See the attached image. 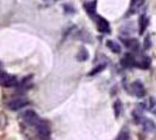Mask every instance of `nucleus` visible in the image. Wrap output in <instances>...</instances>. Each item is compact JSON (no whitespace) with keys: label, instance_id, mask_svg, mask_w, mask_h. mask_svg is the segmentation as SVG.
Wrapping results in <instances>:
<instances>
[{"label":"nucleus","instance_id":"obj_1","mask_svg":"<svg viewBox=\"0 0 156 140\" xmlns=\"http://www.w3.org/2000/svg\"><path fill=\"white\" fill-rule=\"evenodd\" d=\"M36 127V132H37V137L40 140H50V127L49 124L46 120H40L39 123L35 125Z\"/></svg>","mask_w":156,"mask_h":140},{"label":"nucleus","instance_id":"obj_2","mask_svg":"<svg viewBox=\"0 0 156 140\" xmlns=\"http://www.w3.org/2000/svg\"><path fill=\"white\" fill-rule=\"evenodd\" d=\"M16 84H18V81L14 76L5 71H0V85L5 88H13Z\"/></svg>","mask_w":156,"mask_h":140},{"label":"nucleus","instance_id":"obj_3","mask_svg":"<svg viewBox=\"0 0 156 140\" xmlns=\"http://www.w3.org/2000/svg\"><path fill=\"white\" fill-rule=\"evenodd\" d=\"M27 105H28V100L25 97H16V98H13L7 103L8 109H11L13 111H18V110L27 106Z\"/></svg>","mask_w":156,"mask_h":140},{"label":"nucleus","instance_id":"obj_4","mask_svg":"<svg viewBox=\"0 0 156 140\" xmlns=\"http://www.w3.org/2000/svg\"><path fill=\"white\" fill-rule=\"evenodd\" d=\"M22 119L25 120L26 124L32 125V126H35L40 120H41L39 117V114L36 113L35 111H33V110H27L26 112H23V114H22Z\"/></svg>","mask_w":156,"mask_h":140},{"label":"nucleus","instance_id":"obj_5","mask_svg":"<svg viewBox=\"0 0 156 140\" xmlns=\"http://www.w3.org/2000/svg\"><path fill=\"white\" fill-rule=\"evenodd\" d=\"M94 18H96V21H97L96 25H97L98 31L101 34H110L111 27L108 21L106 20V19H104V18H101V16H99V15H96Z\"/></svg>","mask_w":156,"mask_h":140},{"label":"nucleus","instance_id":"obj_6","mask_svg":"<svg viewBox=\"0 0 156 140\" xmlns=\"http://www.w3.org/2000/svg\"><path fill=\"white\" fill-rule=\"evenodd\" d=\"M130 87H132V92L134 93L136 97L142 98L146 96V89H144V85L142 84L141 81H134Z\"/></svg>","mask_w":156,"mask_h":140},{"label":"nucleus","instance_id":"obj_7","mask_svg":"<svg viewBox=\"0 0 156 140\" xmlns=\"http://www.w3.org/2000/svg\"><path fill=\"white\" fill-rule=\"evenodd\" d=\"M142 128L144 132L147 133H154L156 132V124L149 118H142Z\"/></svg>","mask_w":156,"mask_h":140},{"label":"nucleus","instance_id":"obj_8","mask_svg":"<svg viewBox=\"0 0 156 140\" xmlns=\"http://www.w3.org/2000/svg\"><path fill=\"white\" fill-rule=\"evenodd\" d=\"M135 67L141 69H147L150 67V59L146 55H141L140 57H135Z\"/></svg>","mask_w":156,"mask_h":140},{"label":"nucleus","instance_id":"obj_9","mask_svg":"<svg viewBox=\"0 0 156 140\" xmlns=\"http://www.w3.org/2000/svg\"><path fill=\"white\" fill-rule=\"evenodd\" d=\"M84 8H85V11H86V13L89 14V16L94 18V16L97 15V14H96V9H97V0H92V1H89V2H85Z\"/></svg>","mask_w":156,"mask_h":140},{"label":"nucleus","instance_id":"obj_10","mask_svg":"<svg viewBox=\"0 0 156 140\" xmlns=\"http://www.w3.org/2000/svg\"><path fill=\"white\" fill-rule=\"evenodd\" d=\"M134 64H135V56L129 53L125 54V56L121 59V66L126 68H129L133 67Z\"/></svg>","mask_w":156,"mask_h":140},{"label":"nucleus","instance_id":"obj_11","mask_svg":"<svg viewBox=\"0 0 156 140\" xmlns=\"http://www.w3.org/2000/svg\"><path fill=\"white\" fill-rule=\"evenodd\" d=\"M143 4H144V0H132V1H130L129 9H128V12H127V15L136 13L137 9L142 6Z\"/></svg>","mask_w":156,"mask_h":140},{"label":"nucleus","instance_id":"obj_12","mask_svg":"<svg viewBox=\"0 0 156 140\" xmlns=\"http://www.w3.org/2000/svg\"><path fill=\"white\" fill-rule=\"evenodd\" d=\"M148 23H149V18L146 14L141 15L140 19H139V33L141 34V35L146 31V28L148 27Z\"/></svg>","mask_w":156,"mask_h":140},{"label":"nucleus","instance_id":"obj_13","mask_svg":"<svg viewBox=\"0 0 156 140\" xmlns=\"http://www.w3.org/2000/svg\"><path fill=\"white\" fill-rule=\"evenodd\" d=\"M124 45L128 49L135 52V50L139 49V47H140V42H139L137 39H126V40H124Z\"/></svg>","mask_w":156,"mask_h":140},{"label":"nucleus","instance_id":"obj_14","mask_svg":"<svg viewBox=\"0 0 156 140\" xmlns=\"http://www.w3.org/2000/svg\"><path fill=\"white\" fill-rule=\"evenodd\" d=\"M106 47L110 49L112 53H114V54L121 53V47H120V45H119L118 42H115V41L107 40L106 41Z\"/></svg>","mask_w":156,"mask_h":140},{"label":"nucleus","instance_id":"obj_15","mask_svg":"<svg viewBox=\"0 0 156 140\" xmlns=\"http://www.w3.org/2000/svg\"><path fill=\"white\" fill-rule=\"evenodd\" d=\"M87 59H89V52H87V49L85 47H80L77 53V60L79 62H84Z\"/></svg>","mask_w":156,"mask_h":140},{"label":"nucleus","instance_id":"obj_16","mask_svg":"<svg viewBox=\"0 0 156 140\" xmlns=\"http://www.w3.org/2000/svg\"><path fill=\"white\" fill-rule=\"evenodd\" d=\"M113 109H114V116H115V118H119L121 112H122V103H121V100L120 99L115 100L114 104H113Z\"/></svg>","mask_w":156,"mask_h":140},{"label":"nucleus","instance_id":"obj_17","mask_svg":"<svg viewBox=\"0 0 156 140\" xmlns=\"http://www.w3.org/2000/svg\"><path fill=\"white\" fill-rule=\"evenodd\" d=\"M129 139V131H128V128L127 127H124L119 134L117 135V138L114 140H128Z\"/></svg>","mask_w":156,"mask_h":140},{"label":"nucleus","instance_id":"obj_18","mask_svg":"<svg viewBox=\"0 0 156 140\" xmlns=\"http://www.w3.org/2000/svg\"><path fill=\"white\" fill-rule=\"evenodd\" d=\"M105 68H106V64H100V66H98L97 68H94V69H93V71H91L89 75H90V76H92V75H96V74L100 73L101 70H104Z\"/></svg>","mask_w":156,"mask_h":140},{"label":"nucleus","instance_id":"obj_19","mask_svg":"<svg viewBox=\"0 0 156 140\" xmlns=\"http://www.w3.org/2000/svg\"><path fill=\"white\" fill-rule=\"evenodd\" d=\"M149 40H150V38H149V36H147V38H146V48H149V47H150Z\"/></svg>","mask_w":156,"mask_h":140},{"label":"nucleus","instance_id":"obj_20","mask_svg":"<svg viewBox=\"0 0 156 140\" xmlns=\"http://www.w3.org/2000/svg\"><path fill=\"white\" fill-rule=\"evenodd\" d=\"M0 66H1V62H0Z\"/></svg>","mask_w":156,"mask_h":140}]
</instances>
